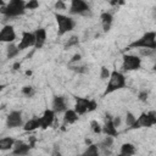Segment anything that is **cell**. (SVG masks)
I'll return each mask as SVG.
<instances>
[{"label": "cell", "instance_id": "603a6c76", "mask_svg": "<svg viewBox=\"0 0 156 156\" xmlns=\"http://www.w3.org/2000/svg\"><path fill=\"white\" fill-rule=\"evenodd\" d=\"M84 156H96L99 155V147L95 144H89V146L87 147V150L83 152Z\"/></svg>", "mask_w": 156, "mask_h": 156}, {"label": "cell", "instance_id": "f35d334b", "mask_svg": "<svg viewBox=\"0 0 156 156\" xmlns=\"http://www.w3.org/2000/svg\"><path fill=\"white\" fill-rule=\"evenodd\" d=\"M118 1H119V0H108L110 5H112V6H116V5H118Z\"/></svg>", "mask_w": 156, "mask_h": 156}, {"label": "cell", "instance_id": "8fae6325", "mask_svg": "<svg viewBox=\"0 0 156 156\" xmlns=\"http://www.w3.org/2000/svg\"><path fill=\"white\" fill-rule=\"evenodd\" d=\"M101 132H102L105 135H111V136H117V135H118L117 128L113 126V123H112V117H111V116L106 115L105 124H104V127H101Z\"/></svg>", "mask_w": 156, "mask_h": 156}, {"label": "cell", "instance_id": "ba28073f", "mask_svg": "<svg viewBox=\"0 0 156 156\" xmlns=\"http://www.w3.org/2000/svg\"><path fill=\"white\" fill-rule=\"evenodd\" d=\"M136 122H138V124H139L140 128L141 127L150 128L151 126H154L156 123V113H155V111H150L147 113L143 112L140 115V117L136 119Z\"/></svg>", "mask_w": 156, "mask_h": 156}, {"label": "cell", "instance_id": "2e32d148", "mask_svg": "<svg viewBox=\"0 0 156 156\" xmlns=\"http://www.w3.org/2000/svg\"><path fill=\"white\" fill-rule=\"evenodd\" d=\"M15 149L12 150V154L15 155H27L29 152V150L32 149L29 144H24L23 141H16L15 140V144H13Z\"/></svg>", "mask_w": 156, "mask_h": 156}, {"label": "cell", "instance_id": "44dd1931", "mask_svg": "<svg viewBox=\"0 0 156 156\" xmlns=\"http://www.w3.org/2000/svg\"><path fill=\"white\" fill-rule=\"evenodd\" d=\"M135 154V147L133 144H129V143H126L121 146V155L123 156H130V155H134Z\"/></svg>", "mask_w": 156, "mask_h": 156}, {"label": "cell", "instance_id": "5bb4252c", "mask_svg": "<svg viewBox=\"0 0 156 156\" xmlns=\"http://www.w3.org/2000/svg\"><path fill=\"white\" fill-rule=\"evenodd\" d=\"M88 104H89V99H87V98H76L74 111L78 115H84L85 112H88Z\"/></svg>", "mask_w": 156, "mask_h": 156}, {"label": "cell", "instance_id": "1f68e13d", "mask_svg": "<svg viewBox=\"0 0 156 156\" xmlns=\"http://www.w3.org/2000/svg\"><path fill=\"white\" fill-rule=\"evenodd\" d=\"M55 10H66L65 0H57L55 2Z\"/></svg>", "mask_w": 156, "mask_h": 156}, {"label": "cell", "instance_id": "4316f807", "mask_svg": "<svg viewBox=\"0 0 156 156\" xmlns=\"http://www.w3.org/2000/svg\"><path fill=\"white\" fill-rule=\"evenodd\" d=\"M39 7V1L38 0H29L26 2V10H35Z\"/></svg>", "mask_w": 156, "mask_h": 156}, {"label": "cell", "instance_id": "9a60e30c", "mask_svg": "<svg viewBox=\"0 0 156 156\" xmlns=\"http://www.w3.org/2000/svg\"><path fill=\"white\" fill-rule=\"evenodd\" d=\"M52 110H54V112H55V113L65 112V111L67 110L63 96H60V95L54 96V100H52Z\"/></svg>", "mask_w": 156, "mask_h": 156}, {"label": "cell", "instance_id": "7a4b0ae2", "mask_svg": "<svg viewBox=\"0 0 156 156\" xmlns=\"http://www.w3.org/2000/svg\"><path fill=\"white\" fill-rule=\"evenodd\" d=\"M124 85H126L124 76L121 72H118L117 69H115L110 73L108 83H107V87H106V90H105L104 95H107V94H111L116 90H119V89L124 88Z\"/></svg>", "mask_w": 156, "mask_h": 156}, {"label": "cell", "instance_id": "4fadbf2b", "mask_svg": "<svg viewBox=\"0 0 156 156\" xmlns=\"http://www.w3.org/2000/svg\"><path fill=\"white\" fill-rule=\"evenodd\" d=\"M34 38H35L34 48H35V49L43 48V45L45 44V40H46V30H45L44 28H38V29L34 32Z\"/></svg>", "mask_w": 156, "mask_h": 156}, {"label": "cell", "instance_id": "60d3db41", "mask_svg": "<svg viewBox=\"0 0 156 156\" xmlns=\"http://www.w3.org/2000/svg\"><path fill=\"white\" fill-rule=\"evenodd\" d=\"M85 144H87V145H89V144H91V141H90V139H85Z\"/></svg>", "mask_w": 156, "mask_h": 156}, {"label": "cell", "instance_id": "5b68a950", "mask_svg": "<svg viewBox=\"0 0 156 156\" xmlns=\"http://www.w3.org/2000/svg\"><path fill=\"white\" fill-rule=\"evenodd\" d=\"M141 66V58L136 55H123V62H122V68L123 71H135L139 69Z\"/></svg>", "mask_w": 156, "mask_h": 156}, {"label": "cell", "instance_id": "30bf717a", "mask_svg": "<svg viewBox=\"0 0 156 156\" xmlns=\"http://www.w3.org/2000/svg\"><path fill=\"white\" fill-rule=\"evenodd\" d=\"M34 43H35V38H34V33H30V32H23L22 34V39L21 41L18 43V49L20 50H24V49H28L30 46H34Z\"/></svg>", "mask_w": 156, "mask_h": 156}, {"label": "cell", "instance_id": "7402d4cb", "mask_svg": "<svg viewBox=\"0 0 156 156\" xmlns=\"http://www.w3.org/2000/svg\"><path fill=\"white\" fill-rule=\"evenodd\" d=\"M20 52V49L17 45L12 44V43H9V46L6 48V57L7 58H13L15 56H17Z\"/></svg>", "mask_w": 156, "mask_h": 156}, {"label": "cell", "instance_id": "ffe728a7", "mask_svg": "<svg viewBox=\"0 0 156 156\" xmlns=\"http://www.w3.org/2000/svg\"><path fill=\"white\" fill-rule=\"evenodd\" d=\"M13 144H15V139L7 136V138H2L0 139V150L1 151H6V150H10L13 147Z\"/></svg>", "mask_w": 156, "mask_h": 156}, {"label": "cell", "instance_id": "f546056e", "mask_svg": "<svg viewBox=\"0 0 156 156\" xmlns=\"http://www.w3.org/2000/svg\"><path fill=\"white\" fill-rule=\"evenodd\" d=\"M69 68H71L72 71L77 72V73H85V72L88 71L87 66H72V65H69Z\"/></svg>", "mask_w": 156, "mask_h": 156}, {"label": "cell", "instance_id": "3957f363", "mask_svg": "<svg viewBox=\"0 0 156 156\" xmlns=\"http://www.w3.org/2000/svg\"><path fill=\"white\" fill-rule=\"evenodd\" d=\"M135 48H147V49H156V33L155 32H146L143 37H140L138 40L130 43L128 45V49H135Z\"/></svg>", "mask_w": 156, "mask_h": 156}, {"label": "cell", "instance_id": "52a82bcc", "mask_svg": "<svg viewBox=\"0 0 156 156\" xmlns=\"http://www.w3.org/2000/svg\"><path fill=\"white\" fill-rule=\"evenodd\" d=\"M23 126V118L21 111H12L6 117V127L7 128H17Z\"/></svg>", "mask_w": 156, "mask_h": 156}, {"label": "cell", "instance_id": "f1b7e54d", "mask_svg": "<svg viewBox=\"0 0 156 156\" xmlns=\"http://www.w3.org/2000/svg\"><path fill=\"white\" fill-rule=\"evenodd\" d=\"M90 127H91V130L94 133H96V134L101 133V126H100V123L98 121H91L90 122Z\"/></svg>", "mask_w": 156, "mask_h": 156}, {"label": "cell", "instance_id": "d4e9b609", "mask_svg": "<svg viewBox=\"0 0 156 156\" xmlns=\"http://www.w3.org/2000/svg\"><path fill=\"white\" fill-rule=\"evenodd\" d=\"M79 43V39H78V37L77 35H72L67 41H66V44H65V49H68V48H71V46H74V45H77Z\"/></svg>", "mask_w": 156, "mask_h": 156}, {"label": "cell", "instance_id": "d6a6232c", "mask_svg": "<svg viewBox=\"0 0 156 156\" xmlns=\"http://www.w3.org/2000/svg\"><path fill=\"white\" fill-rule=\"evenodd\" d=\"M154 51H155L154 49H147V48H141V49H140V54H141L143 56H149V55H151Z\"/></svg>", "mask_w": 156, "mask_h": 156}, {"label": "cell", "instance_id": "8992f818", "mask_svg": "<svg viewBox=\"0 0 156 156\" xmlns=\"http://www.w3.org/2000/svg\"><path fill=\"white\" fill-rule=\"evenodd\" d=\"M89 5L84 0H71L69 13L71 15H83L87 16L89 13Z\"/></svg>", "mask_w": 156, "mask_h": 156}, {"label": "cell", "instance_id": "83f0119b", "mask_svg": "<svg viewBox=\"0 0 156 156\" xmlns=\"http://www.w3.org/2000/svg\"><path fill=\"white\" fill-rule=\"evenodd\" d=\"M135 119H136V117H135L132 112H127V115H126V124H127L128 127H130V126L135 122Z\"/></svg>", "mask_w": 156, "mask_h": 156}, {"label": "cell", "instance_id": "8d00e7d4", "mask_svg": "<svg viewBox=\"0 0 156 156\" xmlns=\"http://www.w3.org/2000/svg\"><path fill=\"white\" fill-rule=\"evenodd\" d=\"M121 122H122V119H121V117H119V116H116V117H113V118H112V123H113V126H115L116 128H117V127H119Z\"/></svg>", "mask_w": 156, "mask_h": 156}, {"label": "cell", "instance_id": "4dcf8cb0", "mask_svg": "<svg viewBox=\"0 0 156 156\" xmlns=\"http://www.w3.org/2000/svg\"><path fill=\"white\" fill-rule=\"evenodd\" d=\"M110 69L107 68V67H105V66H102L101 67V71H100V78L101 79H107L108 77H110Z\"/></svg>", "mask_w": 156, "mask_h": 156}, {"label": "cell", "instance_id": "7bdbcfd3", "mask_svg": "<svg viewBox=\"0 0 156 156\" xmlns=\"http://www.w3.org/2000/svg\"><path fill=\"white\" fill-rule=\"evenodd\" d=\"M5 5V2H4V0H0V6H4Z\"/></svg>", "mask_w": 156, "mask_h": 156}, {"label": "cell", "instance_id": "d590c367", "mask_svg": "<svg viewBox=\"0 0 156 156\" xmlns=\"http://www.w3.org/2000/svg\"><path fill=\"white\" fill-rule=\"evenodd\" d=\"M80 58H82L80 54H74V55L72 56L71 61H69V65H72V63H74V62H78V61H80Z\"/></svg>", "mask_w": 156, "mask_h": 156}, {"label": "cell", "instance_id": "cb8c5ba5", "mask_svg": "<svg viewBox=\"0 0 156 156\" xmlns=\"http://www.w3.org/2000/svg\"><path fill=\"white\" fill-rule=\"evenodd\" d=\"M22 94L26 95L27 98H32V96H34L35 90H34L33 87H30V85H26V87L22 88Z\"/></svg>", "mask_w": 156, "mask_h": 156}, {"label": "cell", "instance_id": "ab89813d", "mask_svg": "<svg viewBox=\"0 0 156 156\" xmlns=\"http://www.w3.org/2000/svg\"><path fill=\"white\" fill-rule=\"evenodd\" d=\"M26 76H32V71H26Z\"/></svg>", "mask_w": 156, "mask_h": 156}, {"label": "cell", "instance_id": "836d02e7", "mask_svg": "<svg viewBox=\"0 0 156 156\" xmlns=\"http://www.w3.org/2000/svg\"><path fill=\"white\" fill-rule=\"evenodd\" d=\"M147 96H149V93H147L146 90H143V91L139 93L138 99H139L140 101H146V100H147Z\"/></svg>", "mask_w": 156, "mask_h": 156}, {"label": "cell", "instance_id": "e0dca14e", "mask_svg": "<svg viewBox=\"0 0 156 156\" xmlns=\"http://www.w3.org/2000/svg\"><path fill=\"white\" fill-rule=\"evenodd\" d=\"M100 20H101V24H102V29L104 32H108L110 28H111V24H112V21H113V17L110 12H102L100 15Z\"/></svg>", "mask_w": 156, "mask_h": 156}, {"label": "cell", "instance_id": "d6986e66", "mask_svg": "<svg viewBox=\"0 0 156 156\" xmlns=\"http://www.w3.org/2000/svg\"><path fill=\"white\" fill-rule=\"evenodd\" d=\"M40 127V121H39V118H32V119H29L28 122H26L24 124H23V129L26 130V132H33V130H35L37 128H39Z\"/></svg>", "mask_w": 156, "mask_h": 156}, {"label": "cell", "instance_id": "7c38bea8", "mask_svg": "<svg viewBox=\"0 0 156 156\" xmlns=\"http://www.w3.org/2000/svg\"><path fill=\"white\" fill-rule=\"evenodd\" d=\"M54 119H55V112H54V110H49V108L45 110L44 113H43V116L39 118V121H40V128L46 129L48 127H50L52 124Z\"/></svg>", "mask_w": 156, "mask_h": 156}, {"label": "cell", "instance_id": "e575fe53", "mask_svg": "<svg viewBox=\"0 0 156 156\" xmlns=\"http://www.w3.org/2000/svg\"><path fill=\"white\" fill-rule=\"evenodd\" d=\"M98 107V104L95 100H89V104H88V112H91L94 111L95 108Z\"/></svg>", "mask_w": 156, "mask_h": 156}, {"label": "cell", "instance_id": "9c48e42d", "mask_svg": "<svg viewBox=\"0 0 156 156\" xmlns=\"http://www.w3.org/2000/svg\"><path fill=\"white\" fill-rule=\"evenodd\" d=\"M16 39V33L12 26L6 24L0 30V41L2 43H12Z\"/></svg>", "mask_w": 156, "mask_h": 156}, {"label": "cell", "instance_id": "277c9868", "mask_svg": "<svg viewBox=\"0 0 156 156\" xmlns=\"http://www.w3.org/2000/svg\"><path fill=\"white\" fill-rule=\"evenodd\" d=\"M55 18H56V22H57V26H58V35H63L68 32H71L74 26H76V22L68 17V16H65V15H61V13H55Z\"/></svg>", "mask_w": 156, "mask_h": 156}, {"label": "cell", "instance_id": "484cf974", "mask_svg": "<svg viewBox=\"0 0 156 156\" xmlns=\"http://www.w3.org/2000/svg\"><path fill=\"white\" fill-rule=\"evenodd\" d=\"M112 144H113V136H111V135H106V138L101 141L100 147H110Z\"/></svg>", "mask_w": 156, "mask_h": 156}, {"label": "cell", "instance_id": "6da1fadb", "mask_svg": "<svg viewBox=\"0 0 156 156\" xmlns=\"http://www.w3.org/2000/svg\"><path fill=\"white\" fill-rule=\"evenodd\" d=\"M0 12L6 17H17L26 12L24 0H10L7 5L1 6Z\"/></svg>", "mask_w": 156, "mask_h": 156}, {"label": "cell", "instance_id": "b9f144b4", "mask_svg": "<svg viewBox=\"0 0 156 156\" xmlns=\"http://www.w3.org/2000/svg\"><path fill=\"white\" fill-rule=\"evenodd\" d=\"M4 88H5V85H4V84H0V93L2 91V89H4Z\"/></svg>", "mask_w": 156, "mask_h": 156}, {"label": "cell", "instance_id": "74e56055", "mask_svg": "<svg viewBox=\"0 0 156 156\" xmlns=\"http://www.w3.org/2000/svg\"><path fill=\"white\" fill-rule=\"evenodd\" d=\"M12 68H13V71H18V69L21 68V63H20V62H15V63L12 65Z\"/></svg>", "mask_w": 156, "mask_h": 156}, {"label": "cell", "instance_id": "ac0fdd59", "mask_svg": "<svg viewBox=\"0 0 156 156\" xmlns=\"http://www.w3.org/2000/svg\"><path fill=\"white\" fill-rule=\"evenodd\" d=\"M78 116L79 115L74 110H66L65 111V116H63V122L66 124H72V123L78 121V118H79Z\"/></svg>", "mask_w": 156, "mask_h": 156}]
</instances>
